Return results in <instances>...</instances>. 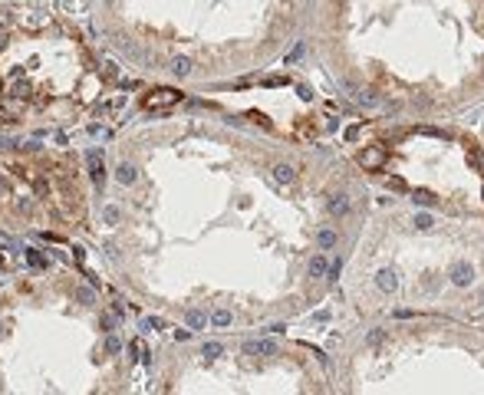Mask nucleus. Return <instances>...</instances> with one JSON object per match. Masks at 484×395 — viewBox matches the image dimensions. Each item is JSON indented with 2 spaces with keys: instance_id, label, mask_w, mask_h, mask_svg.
<instances>
[{
  "instance_id": "2",
  "label": "nucleus",
  "mask_w": 484,
  "mask_h": 395,
  "mask_svg": "<svg viewBox=\"0 0 484 395\" xmlns=\"http://www.w3.org/2000/svg\"><path fill=\"white\" fill-rule=\"evenodd\" d=\"M86 168H89L93 185H96V188H102V185H106V158H102L99 148H93V151L86 155Z\"/></svg>"
},
{
  "instance_id": "21",
  "label": "nucleus",
  "mask_w": 484,
  "mask_h": 395,
  "mask_svg": "<svg viewBox=\"0 0 484 395\" xmlns=\"http://www.w3.org/2000/svg\"><path fill=\"white\" fill-rule=\"evenodd\" d=\"M432 224H435L432 214H418V218H415V227H418V231H432Z\"/></svg>"
},
{
  "instance_id": "14",
  "label": "nucleus",
  "mask_w": 484,
  "mask_h": 395,
  "mask_svg": "<svg viewBox=\"0 0 484 395\" xmlns=\"http://www.w3.org/2000/svg\"><path fill=\"white\" fill-rule=\"evenodd\" d=\"M323 274H326V254H317V257L310 260V277H313V280H320Z\"/></svg>"
},
{
  "instance_id": "33",
  "label": "nucleus",
  "mask_w": 484,
  "mask_h": 395,
  "mask_svg": "<svg viewBox=\"0 0 484 395\" xmlns=\"http://www.w3.org/2000/svg\"><path fill=\"white\" fill-rule=\"evenodd\" d=\"M0 336H4V323H0Z\"/></svg>"
},
{
  "instance_id": "4",
  "label": "nucleus",
  "mask_w": 484,
  "mask_h": 395,
  "mask_svg": "<svg viewBox=\"0 0 484 395\" xmlns=\"http://www.w3.org/2000/svg\"><path fill=\"white\" fill-rule=\"evenodd\" d=\"M244 356H277V343L273 339H247Z\"/></svg>"
},
{
  "instance_id": "32",
  "label": "nucleus",
  "mask_w": 484,
  "mask_h": 395,
  "mask_svg": "<svg viewBox=\"0 0 484 395\" xmlns=\"http://www.w3.org/2000/svg\"><path fill=\"white\" fill-rule=\"evenodd\" d=\"M0 267H4V254H0Z\"/></svg>"
},
{
  "instance_id": "27",
  "label": "nucleus",
  "mask_w": 484,
  "mask_h": 395,
  "mask_svg": "<svg viewBox=\"0 0 484 395\" xmlns=\"http://www.w3.org/2000/svg\"><path fill=\"white\" fill-rule=\"evenodd\" d=\"M20 138H0V148H17Z\"/></svg>"
},
{
  "instance_id": "22",
  "label": "nucleus",
  "mask_w": 484,
  "mask_h": 395,
  "mask_svg": "<svg viewBox=\"0 0 484 395\" xmlns=\"http://www.w3.org/2000/svg\"><path fill=\"white\" fill-rule=\"evenodd\" d=\"M122 349V343H119V336H109L106 339V352H119Z\"/></svg>"
},
{
  "instance_id": "28",
  "label": "nucleus",
  "mask_w": 484,
  "mask_h": 395,
  "mask_svg": "<svg viewBox=\"0 0 484 395\" xmlns=\"http://www.w3.org/2000/svg\"><path fill=\"white\" fill-rule=\"evenodd\" d=\"M10 122H13V115L7 109H0V126H10Z\"/></svg>"
},
{
  "instance_id": "6",
  "label": "nucleus",
  "mask_w": 484,
  "mask_h": 395,
  "mask_svg": "<svg viewBox=\"0 0 484 395\" xmlns=\"http://www.w3.org/2000/svg\"><path fill=\"white\" fill-rule=\"evenodd\" d=\"M451 283H454V287H468V283H474V267L468 260L454 263V267H451Z\"/></svg>"
},
{
  "instance_id": "30",
  "label": "nucleus",
  "mask_w": 484,
  "mask_h": 395,
  "mask_svg": "<svg viewBox=\"0 0 484 395\" xmlns=\"http://www.w3.org/2000/svg\"><path fill=\"white\" fill-rule=\"evenodd\" d=\"M7 188H10V185H7V181H4V178H0V195H4V191H7Z\"/></svg>"
},
{
  "instance_id": "29",
  "label": "nucleus",
  "mask_w": 484,
  "mask_h": 395,
  "mask_svg": "<svg viewBox=\"0 0 484 395\" xmlns=\"http://www.w3.org/2000/svg\"><path fill=\"white\" fill-rule=\"evenodd\" d=\"M382 343V332H369V346H379Z\"/></svg>"
},
{
  "instance_id": "15",
  "label": "nucleus",
  "mask_w": 484,
  "mask_h": 395,
  "mask_svg": "<svg viewBox=\"0 0 484 395\" xmlns=\"http://www.w3.org/2000/svg\"><path fill=\"white\" fill-rule=\"evenodd\" d=\"M231 320H234V316H231V310H214V313H211V323H214V326H231Z\"/></svg>"
},
{
  "instance_id": "12",
  "label": "nucleus",
  "mask_w": 484,
  "mask_h": 395,
  "mask_svg": "<svg viewBox=\"0 0 484 395\" xmlns=\"http://www.w3.org/2000/svg\"><path fill=\"white\" fill-rule=\"evenodd\" d=\"M116 178H119V181H122V185H135V178H138V175H135V165L122 162V165H119V168H116Z\"/></svg>"
},
{
  "instance_id": "10",
  "label": "nucleus",
  "mask_w": 484,
  "mask_h": 395,
  "mask_svg": "<svg viewBox=\"0 0 484 395\" xmlns=\"http://www.w3.org/2000/svg\"><path fill=\"white\" fill-rule=\"evenodd\" d=\"M168 69H172V76H178V79H188V76H191V59L188 56H175L172 63H168Z\"/></svg>"
},
{
  "instance_id": "20",
  "label": "nucleus",
  "mask_w": 484,
  "mask_h": 395,
  "mask_svg": "<svg viewBox=\"0 0 484 395\" xmlns=\"http://www.w3.org/2000/svg\"><path fill=\"white\" fill-rule=\"evenodd\" d=\"M129 356H132V362H138V359H145V346L138 343V339H135V343H129Z\"/></svg>"
},
{
  "instance_id": "18",
  "label": "nucleus",
  "mask_w": 484,
  "mask_h": 395,
  "mask_svg": "<svg viewBox=\"0 0 484 395\" xmlns=\"http://www.w3.org/2000/svg\"><path fill=\"white\" fill-rule=\"evenodd\" d=\"M201 352H205L208 359H217V356H224V346L221 343H205V346H201Z\"/></svg>"
},
{
  "instance_id": "23",
  "label": "nucleus",
  "mask_w": 484,
  "mask_h": 395,
  "mask_svg": "<svg viewBox=\"0 0 484 395\" xmlns=\"http://www.w3.org/2000/svg\"><path fill=\"white\" fill-rule=\"evenodd\" d=\"M297 93H300V99H306V102L313 99V89L306 86V82H300V86H297Z\"/></svg>"
},
{
  "instance_id": "17",
  "label": "nucleus",
  "mask_w": 484,
  "mask_h": 395,
  "mask_svg": "<svg viewBox=\"0 0 484 395\" xmlns=\"http://www.w3.org/2000/svg\"><path fill=\"white\" fill-rule=\"evenodd\" d=\"M412 201L422 204V207H429V204H435V195H432V191H425V188H418L415 195H412Z\"/></svg>"
},
{
  "instance_id": "1",
  "label": "nucleus",
  "mask_w": 484,
  "mask_h": 395,
  "mask_svg": "<svg viewBox=\"0 0 484 395\" xmlns=\"http://www.w3.org/2000/svg\"><path fill=\"white\" fill-rule=\"evenodd\" d=\"M181 99H185V96H181L178 89H152L149 96H142V109L145 112H161V109L178 106Z\"/></svg>"
},
{
  "instance_id": "19",
  "label": "nucleus",
  "mask_w": 484,
  "mask_h": 395,
  "mask_svg": "<svg viewBox=\"0 0 484 395\" xmlns=\"http://www.w3.org/2000/svg\"><path fill=\"white\" fill-rule=\"evenodd\" d=\"M76 300H79V303H86V307H89V303H96V293H93L89 287H79V290H76Z\"/></svg>"
},
{
  "instance_id": "31",
  "label": "nucleus",
  "mask_w": 484,
  "mask_h": 395,
  "mask_svg": "<svg viewBox=\"0 0 484 395\" xmlns=\"http://www.w3.org/2000/svg\"><path fill=\"white\" fill-rule=\"evenodd\" d=\"M0 50H4V30H0Z\"/></svg>"
},
{
  "instance_id": "3",
  "label": "nucleus",
  "mask_w": 484,
  "mask_h": 395,
  "mask_svg": "<svg viewBox=\"0 0 484 395\" xmlns=\"http://www.w3.org/2000/svg\"><path fill=\"white\" fill-rule=\"evenodd\" d=\"M356 162H359V168H366V171H379L385 165V151L379 148V145H369V148H362L359 155H356Z\"/></svg>"
},
{
  "instance_id": "25",
  "label": "nucleus",
  "mask_w": 484,
  "mask_h": 395,
  "mask_svg": "<svg viewBox=\"0 0 484 395\" xmlns=\"http://www.w3.org/2000/svg\"><path fill=\"white\" fill-rule=\"evenodd\" d=\"M33 188H37V195H40V198H46V191H50V185H46V181H43V178H40V181H37V185H33Z\"/></svg>"
},
{
  "instance_id": "13",
  "label": "nucleus",
  "mask_w": 484,
  "mask_h": 395,
  "mask_svg": "<svg viewBox=\"0 0 484 395\" xmlns=\"http://www.w3.org/2000/svg\"><path fill=\"white\" fill-rule=\"evenodd\" d=\"M205 326H208V313H205V310H191V313H188V329L198 332Z\"/></svg>"
},
{
  "instance_id": "5",
  "label": "nucleus",
  "mask_w": 484,
  "mask_h": 395,
  "mask_svg": "<svg viewBox=\"0 0 484 395\" xmlns=\"http://www.w3.org/2000/svg\"><path fill=\"white\" fill-rule=\"evenodd\" d=\"M326 211L333 214V218H346V214H349V195H346V191H333V195H326Z\"/></svg>"
},
{
  "instance_id": "11",
  "label": "nucleus",
  "mask_w": 484,
  "mask_h": 395,
  "mask_svg": "<svg viewBox=\"0 0 484 395\" xmlns=\"http://www.w3.org/2000/svg\"><path fill=\"white\" fill-rule=\"evenodd\" d=\"M317 244L323 247V251H333V247L339 244V234H336V231H329V227H323V231L317 234Z\"/></svg>"
},
{
  "instance_id": "8",
  "label": "nucleus",
  "mask_w": 484,
  "mask_h": 395,
  "mask_svg": "<svg viewBox=\"0 0 484 395\" xmlns=\"http://www.w3.org/2000/svg\"><path fill=\"white\" fill-rule=\"evenodd\" d=\"M376 283H379V290H385V293H395V290H398V277L392 274V270H379Z\"/></svg>"
},
{
  "instance_id": "7",
  "label": "nucleus",
  "mask_w": 484,
  "mask_h": 395,
  "mask_svg": "<svg viewBox=\"0 0 484 395\" xmlns=\"http://www.w3.org/2000/svg\"><path fill=\"white\" fill-rule=\"evenodd\" d=\"M273 181H280V185H293V181H297V168H293V165H287V162L273 165Z\"/></svg>"
},
{
  "instance_id": "16",
  "label": "nucleus",
  "mask_w": 484,
  "mask_h": 395,
  "mask_svg": "<svg viewBox=\"0 0 484 395\" xmlns=\"http://www.w3.org/2000/svg\"><path fill=\"white\" fill-rule=\"evenodd\" d=\"M138 329H142V332H149V329H165V323L155 320V316H142V320H138Z\"/></svg>"
},
{
  "instance_id": "24",
  "label": "nucleus",
  "mask_w": 484,
  "mask_h": 395,
  "mask_svg": "<svg viewBox=\"0 0 484 395\" xmlns=\"http://www.w3.org/2000/svg\"><path fill=\"white\" fill-rule=\"evenodd\" d=\"M339 267H343V260H333V267H329V283H336V277H339Z\"/></svg>"
},
{
  "instance_id": "9",
  "label": "nucleus",
  "mask_w": 484,
  "mask_h": 395,
  "mask_svg": "<svg viewBox=\"0 0 484 395\" xmlns=\"http://www.w3.org/2000/svg\"><path fill=\"white\" fill-rule=\"evenodd\" d=\"M23 254H26V263H30V267H37V270H46V267H50V257H46L40 247H26Z\"/></svg>"
},
{
  "instance_id": "26",
  "label": "nucleus",
  "mask_w": 484,
  "mask_h": 395,
  "mask_svg": "<svg viewBox=\"0 0 484 395\" xmlns=\"http://www.w3.org/2000/svg\"><path fill=\"white\" fill-rule=\"evenodd\" d=\"M102 218L112 224V221H119V211H116V207H106V211H102Z\"/></svg>"
}]
</instances>
